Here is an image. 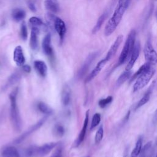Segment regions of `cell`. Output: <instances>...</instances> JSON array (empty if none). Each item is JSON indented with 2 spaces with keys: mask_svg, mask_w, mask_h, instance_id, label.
<instances>
[{
  "mask_svg": "<svg viewBox=\"0 0 157 157\" xmlns=\"http://www.w3.org/2000/svg\"><path fill=\"white\" fill-rule=\"evenodd\" d=\"M13 61L18 66H23L25 62V57L23 50L20 45L17 46L13 50Z\"/></svg>",
  "mask_w": 157,
  "mask_h": 157,
  "instance_id": "7c38bea8",
  "label": "cell"
},
{
  "mask_svg": "<svg viewBox=\"0 0 157 157\" xmlns=\"http://www.w3.org/2000/svg\"><path fill=\"white\" fill-rule=\"evenodd\" d=\"M21 38L23 40H26L28 37V31H27V26L25 22H23L20 26V31Z\"/></svg>",
  "mask_w": 157,
  "mask_h": 157,
  "instance_id": "4dcf8cb0",
  "label": "cell"
},
{
  "mask_svg": "<svg viewBox=\"0 0 157 157\" xmlns=\"http://www.w3.org/2000/svg\"><path fill=\"white\" fill-rule=\"evenodd\" d=\"M88 120H89V110H87V112H86V114H85V120L83 122V127H82V128L78 134V138L76 140L77 146L79 145L84 140V138H85V136L86 134V132L88 124Z\"/></svg>",
  "mask_w": 157,
  "mask_h": 157,
  "instance_id": "2e32d148",
  "label": "cell"
},
{
  "mask_svg": "<svg viewBox=\"0 0 157 157\" xmlns=\"http://www.w3.org/2000/svg\"><path fill=\"white\" fill-rule=\"evenodd\" d=\"M71 100V89L68 85H64L61 93V101L64 105H67Z\"/></svg>",
  "mask_w": 157,
  "mask_h": 157,
  "instance_id": "44dd1931",
  "label": "cell"
},
{
  "mask_svg": "<svg viewBox=\"0 0 157 157\" xmlns=\"http://www.w3.org/2000/svg\"><path fill=\"white\" fill-rule=\"evenodd\" d=\"M156 1H157V0H156Z\"/></svg>",
  "mask_w": 157,
  "mask_h": 157,
  "instance_id": "b9f144b4",
  "label": "cell"
},
{
  "mask_svg": "<svg viewBox=\"0 0 157 157\" xmlns=\"http://www.w3.org/2000/svg\"><path fill=\"white\" fill-rule=\"evenodd\" d=\"M56 145V142H50L40 147H31L27 150L26 155L30 157H43L48 155Z\"/></svg>",
  "mask_w": 157,
  "mask_h": 157,
  "instance_id": "5b68a950",
  "label": "cell"
},
{
  "mask_svg": "<svg viewBox=\"0 0 157 157\" xmlns=\"http://www.w3.org/2000/svg\"><path fill=\"white\" fill-rule=\"evenodd\" d=\"M148 157H153V155H150V156H148Z\"/></svg>",
  "mask_w": 157,
  "mask_h": 157,
  "instance_id": "f35d334b",
  "label": "cell"
},
{
  "mask_svg": "<svg viewBox=\"0 0 157 157\" xmlns=\"http://www.w3.org/2000/svg\"><path fill=\"white\" fill-rule=\"evenodd\" d=\"M23 69L24 70V71H25L26 72H29L31 71V67L29 65H23Z\"/></svg>",
  "mask_w": 157,
  "mask_h": 157,
  "instance_id": "8d00e7d4",
  "label": "cell"
},
{
  "mask_svg": "<svg viewBox=\"0 0 157 157\" xmlns=\"http://www.w3.org/2000/svg\"><path fill=\"white\" fill-rule=\"evenodd\" d=\"M29 23L33 26V27H39L44 25L41 19L36 17H32L29 20Z\"/></svg>",
  "mask_w": 157,
  "mask_h": 157,
  "instance_id": "83f0119b",
  "label": "cell"
},
{
  "mask_svg": "<svg viewBox=\"0 0 157 157\" xmlns=\"http://www.w3.org/2000/svg\"><path fill=\"white\" fill-rule=\"evenodd\" d=\"M26 16V12L24 10L19 8H16L12 11V19L17 21H20L23 20Z\"/></svg>",
  "mask_w": 157,
  "mask_h": 157,
  "instance_id": "7402d4cb",
  "label": "cell"
},
{
  "mask_svg": "<svg viewBox=\"0 0 157 157\" xmlns=\"http://www.w3.org/2000/svg\"><path fill=\"white\" fill-rule=\"evenodd\" d=\"M136 31L134 29H132L129 32L128 36H127L125 43L124 44V47L119 56V59H118L119 65L123 64L126 61V59L129 57H130V55L133 50L134 44L136 43Z\"/></svg>",
  "mask_w": 157,
  "mask_h": 157,
  "instance_id": "3957f363",
  "label": "cell"
},
{
  "mask_svg": "<svg viewBox=\"0 0 157 157\" xmlns=\"http://www.w3.org/2000/svg\"><path fill=\"white\" fill-rule=\"evenodd\" d=\"M152 123L153 124H156L157 123V109L154 112L153 119H152Z\"/></svg>",
  "mask_w": 157,
  "mask_h": 157,
  "instance_id": "d590c367",
  "label": "cell"
},
{
  "mask_svg": "<svg viewBox=\"0 0 157 157\" xmlns=\"http://www.w3.org/2000/svg\"><path fill=\"white\" fill-rule=\"evenodd\" d=\"M144 54L147 63H148L151 65L157 64V52L154 49L150 39H148L145 44Z\"/></svg>",
  "mask_w": 157,
  "mask_h": 157,
  "instance_id": "52a82bcc",
  "label": "cell"
},
{
  "mask_svg": "<svg viewBox=\"0 0 157 157\" xmlns=\"http://www.w3.org/2000/svg\"><path fill=\"white\" fill-rule=\"evenodd\" d=\"M140 52V44L139 42H136L134 44L133 50L130 55L129 62L126 66V71H130L134 66L136 60L137 59Z\"/></svg>",
  "mask_w": 157,
  "mask_h": 157,
  "instance_id": "ba28073f",
  "label": "cell"
},
{
  "mask_svg": "<svg viewBox=\"0 0 157 157\" xmlns=\"http://www.w3.org/2000/svg\"><path fill=\"white\" fill-rule=\"evenodd\" d=\"M152 65H151L150 64H149L148 63H146L144 64H143L142 66H141L139 69L134 74V75L132 76L130 78V82H132V80H134L135 78H136L137 77H138L141 74H142L144 71H145L146 70H147L148 69H149L150 67H151Z\"/></svg>",
  "mask_w": 157,
  "mask_h": 157,
  "instance_id": "d4e9b609",
  "label": "cell"
},
{
  "mask_svg": "<svg viewBox=\"0 0 157 157\" xmlns=\"http://www.w3.org/2000/svg\"><path fill=\"white\" fill-rule=\"evenodd\" d=\"M107 16V12H104L102 15H101V16L98 18L96 25H94V26L93 27V29H92V34H95L96 33H97L99 29H101V28L102 27L105 20L106 19Z\"/></svg>",
  "mask_w": 157,
  "mask_h": 157,
  "instance_id": "603a6c76",
  "label": "cell"
},
{
  "mask_svg": "<svg viewBox=\"0 0 157 157\" xmlns=\"http://www.w3.org/2000/svg\"><path fill=\"white\" fill-rule=\"evenodd\" d=\"M50 157H62V149L60 147L57 148Z\"/></svg>",
  "mask_w": 157,
  "mask_h": 157,
  "instance_id": "836d02e7",
  "label": "cell"
},
{
  "mask_svg": "<svg viewBox=\"0 0 157 157\" xmlns=\"http://www.w3.org/2000/svg\"><path fill=\"white\" fill-rule=\"evenodd\" d=\"M131 74L132 72L130 71H126L123 73H122L117 79L116 82V85L117 86H120L122 84H123L128 79L131 78Z\"/></svg>",
  "mask_w": 157,
  "mask_h": 157,
  "instance_id": "cb8c5ba5",
  "label": "cell"
},
{
  "mask_svg": "<svg viewBox=\"0 0 157 157\" xmlns=\"http://www.w3.org/2000/svg\"><path fill=\"white\" fill-rule=\"evenodd\" d=\"M107 62L108 61L105 58H104L100 61H99L97 65L96 66V67L93 69V70L91 72V73L87 76L85 80V82H88L91 80H93L96 76H97V75L100 72V71L102 70V69L104 67V66Z\"/></svg>",
  "mask_w": 157,
  "mask_h": 157,
  "instance_id": "5bb4252c",
  "label": "cell"
},
{
  "mask_svg": "<svg viewBox=\"0 0 157 157\" xmlns=\"http://www.w3.org/2000/svg\"><path fill=\"white\" fill-rule=\"evenodd\" d=\"M47 120V117H44L42 119H40L37 123H36L35 124H34L33 126H31L27 131H26L24 134H23L21 136H20L18 139H17V140H15L16 143H20L21 142H22L23 140H24V139L29 136L31 133H33V132H34L35 131H36L37 129H38L41 126H42V124L45 123V121Z\"/></svg>",
  "mask_w": 157,
  "mask_h": 157,
  "instance_id": "8fae6325",
  "label": "cell"
},
{
  "mask_svg": "<svg viewBox=\"0 0 157 157\" xmlns=\"http://www.w3.org/2000/svg\"><path fill=\"white\" fill-rule=\"evenodd\" d=\"M53 131L55 134L58 136H62L64 133V129L63 126L61 124H56Z\"/></svg>",
  "mask_w": 157,
  "mask_h": 157,
  "instance_id": "d6a6232c",
  "label": "cell"
},
{
  "mask_svg": "<svg viewBox=\"0 0 157 157\" xmlns=\"http://www.w3.org/2000/svg\"><path fill=\"white\" fill-rule=\"evenodd\" d=\"M39 34V29L38 27H32L29 39V45L31 48L33 50H36L38 48Z\"/></svg>",
  "mask_w": 157,
  "mask_h": 157,
  "instance_id": "9a60e30c",
  "label": "cell"
},
{
  "mask_svg": "<svg viewBox=\"0 0 157 157\" xmlns=\"http://www.w3.org/2000/svg\"><path fill=\"white\" fill-rule=\"evenodd\" d=\"M44 6L46 10L51 13H58L60 9L58 0H45Z\"/></svg>",
  "mask_w": 157,
  "mask_h": 157,
  "instance_id": "e0dca14e",
  "label": "cell"
},
{
  "mask_svg": "<svg viewBox=\"0 0 157 157\" xmlns=\"http://www.w3.org/2000/svg\"><path fill=\"white\" fill-rule=\"evenodd\" d=\"M123 36L122 35H119L116 40H115V42H113V44L111 45L110 49L109 50L105 58L109 61L117 53L120 44H121V42H123Z\"/></svg>",
  "mask_w": 157,
  "mask_h": 157,
  "instance_id": "4fadbf2b",
  "label": "cell"
},
{
  "mask_svg": "<svg viewBox=\"0 0 157 157\" xmlns=\"http://www.w3.org/2000/svg\"><path fill=\"white\" fill-rule=\"evenodd\" d=\"M38 109L40 110V112H41L42 113L45 114V115H50L53 110L52 109L47 105L45 103L43 102H40L39 104H38Z\"/></svg>",
  "mask_w": 157,
  "mask_h": 157,
  "instance_id": "4316f807",
  "label": "cell"
},
{
  "mask_svg": "<svg viewBox=\"0 0 157 157\" xmlns=\"http://www.w3.org/2000/svg\"><path fill=\"white\" fill-rule=\"evenodd\" d=\"M103 135H104L103 126H101L99 128L98 130L97 131L96 135H95V137H94V141L96 144H99L101 141V140L102 139V137H103Z\"/></svg>",
  "mask_w": 157,
  "mask_h": 157,
  "instance_id": "f546056e",
  "label": "cell"
},
{
  "mask_svg": "<svg viewBox=\"0 0 157 157\" xmlns=\"http://www.w3.org/2000/svg\"><path fill=\"white\" fill-rule=\"evenodd\" d=\"M113 100V98L111 96H109L108 97H107L106 98L104 99H102L101 100H99L98 104L99 105L100 107L101 108H104L105 107L107 106V104H109V103H110Z\"/></svg>",
  "mask_w": 157,
  "mask_h": 157,
  "instance_id": "1f68e13d",
  "label": "cell"
},
{
  "mask_svg": "<svg viewBox=\"0 0 157 157\" xmlns=\"http://www.w3.org/2000/svg\"><path fill=\"white\" fill-rule=\"evenodd\" d=\"M28 8L30 9V10H31L32 12H36V6L34 4V3L32 1H29L28 2Z\"/></svg>",
  "mask_w": 157,
  "mask_h": 157,
  "instance_id": "e575fe53",
  "label": "cell"
},
{
  "mask_svg": "<svg viewBox=\"0 0 157 157\" xmlns=\"http://www.w3.org/2000/svg\"><path fill=\"white\" fill-rule=\"evenodd\" d=\"M155 82L154 81L151 86L149 87V88L148 89L147 91L145 93V94L144 95V96L139 100V101L138 102V103L137 104V105L136 106V108L135 109H137L139 108H140V107H142V105H144V104H145L147 102H148V101H149L150 99V96H151V94L152 93V91H153V89L154 88V86H155Z\"/></svg>",
  "mask_w": 157,
  "mask_h": 157,
  "instance_id": "d6986e66",
  "label": "cell"
},
{
  "mask_svg": "<svg viewBox=\"0 0 157 157\" xmlns=\"http://www.w3.org/2000/svg\"><path fill=\"white\" fill-rule=\"evenodd\" d=\"M142 140L141 138H139L137 140L135 147L131 153V157H137L142 150Z\"/></svg>",
  "mask_w": 157,
  "mask_h": 157,
  "instance_id": "484cf974",
  "label": "cell"
},
{
  "mask_svg": "<svg viewBox=\"0 0 157 157\" xmlns=\"http://www.w3.org/2000/svg\"><path fill=\"white\" fill-rule=\"evenodd\" d=\"M156 157H157V155H156Z\"/></svg>",
  "mask_w": 157,
  "mask_h": 157,
  "instance_id": "60d3db41",
  "label": "cell"
},
{
  "mask_svg": "<svg viewBox=\"0 0 157 157\" xmlns=\"http://www.w3.org/2000/svg\"><path fill=\"white\" fill-rule=\"evenodd\" d=\"M17 89L13 90L10 94V118L13 126L16 131H20L21 123L19 111L17 104Z\"/></svg>",
  "mask_w": 157,
  "mask_h": 157,
  "instance_id": "7a4b0ae2",
  "label": "cell"
},
{
  "mask_svg": "<svg viewBox=\"0 0 157 157\" xmlns=\"http://www.w3.org/2000/svg\"><path fill=\"white\" fill-rule=\"evenodd\" d=\"M34 67L37 73L42 76L45 77L47 73V66L45 63L41 60H36L34 62Z\"/></svg>",
  "mask_w": 157,
  "mask_h": 157,
  "instance_id": "ac0fdd59",
  "label": "cell"
},
{
  "mask_svg": "<svg viewBox=\"0 0 157 157\" xmlns=\"http://www.w3.org/2000/svg\"><path fill=\"white\" fill-rule=\"evenodd\" d=\"M47 19L49 21V24L53 27V29L58 34L59 38V43L61 44L64 40L66 33V26L64 21L59 17L55 16L52 13L47 14Z\"/></svg>",
  "mask_w": 157,
  "mask_h": 157,
  "instance_id": "277c9868",
  "label": "cell"
},
{
  "mask_svg": "<svg viewBox=\"0 0 157 157\" xmlns=\"http://www.w3.org/2000/svg\"><path fill=\"white\" fill-rule=\"evenodd\" d=\"M42 48L44 53L48 56L52 57L53 55V50L51 42V34L48 33L43 39Z\"/></svg>",
  "mask_w": 157,
  "mask_h": 157,
  "instance_id": "9c48e42d",
  "label": "cell"
},
{
  "mask_svg": "<svg viewBox=\"0 0 157 157\" xmlns=\"http://www.w3.org/2000/svg\"><path fill=\"white\" fill-rule=\"evenodd\" d=\"M101 121V115L99 113H95L92 118V121H91V126H90V129H94L96 126H97Z\"/></svg>",
  "mask_w": 157,
  "mask_h": 157,
  "instance_id": "f1b7e54d",
  "label": "cell"
},
{
  "mask_svg": "<svg viewBox=\"0 0 157 157\" xmlns=\"http://www.w3.org/2000/svg\"><path fill=\"white\" fill-rule=\"evenodd\" d=\"M2 157H20L17 149L13 146L6 147L2 152Z\"/></svg>",
  "mask_w": 157,
  "mask_h": 157,
  "instance_id": "ffe728a7",
  "label": "cell"
},
{
  "mask_svg": "<svg viewBox=\"0 0 157 157\" xmlns=\"http://www.w3.org/2000/svg\"><path fill=\"white\" fill-rule=\"evenodd\" d=\"M129 2L130 0H118L113 15L105 25L104 29L105 36H109L115 31L120 24L124 12L128 7Z\"/></svg>",
  "mask_w": 157,
  "mask_h": 157,
  "instance_id": "6da1fadb",
  "label": "cell"
},
{
  "mask_svg": "<svg viewBox=\"0 0 157 157\" xmlns=\"http://www.w3.org/2000/svg\"><path fill=\"white\" fill-rule=\"evenodd\" d=\"M155 73V69L151 66L142 74H141L136 80L133 85V91H137L145 86Z\"/></svg>",
  "mask_w": 157,
  "mask_h": 157,
  "instance_id": "8992f818",
  "label": "cell"
},
{
  "mask_svg": "<svg viewBox=\"0 0 157 157\" xmlns=\"http://www.w3.org/2000/svg\"><path fill=\"white\" fill-rule=\"evenodd\" d=\"M156 19H157V8H156Z\"/></svg>",
  "mask_w": 157,
  "mask_h": 157,
  "instance_id": "74e56055",
  "label": "cell"
},
{
  "mask_svg": "<svg viewBox=\"0 0 157 157\" xmlns=\"http://www.w3.org/2000/svg\"><path fill=\"white\" fill-rule=\"evenodd\" d=\"M139 157H142V156H139Z\"/></svg>",
  "mask_w": 157,
  "mask_h": 157,
  "instance_id": "ab89813d",
  "label": "cell"
},
{
  "mask_svg": "<svg viewBox=\"0 0 157 157\" xmlns=\"http://www.w3.org/2000/svg\"><path fill=\"white\" fill-rule=\"evenodd\" d=\"M98 52H94V53H90L87 56L86 59H85L82 66L81 67L80 69L78 71V76L80 77H83L85 75V74L87 72L90 65L91 64L93 61L94 60V59L96 58V56H98Z\"/></svg>",
  "mask_w": 157,
  "mask_h": 157,
  "instance_id": "30bf717a",
  "label": "cell"
}]
</instances>
